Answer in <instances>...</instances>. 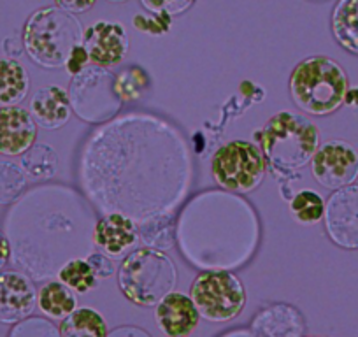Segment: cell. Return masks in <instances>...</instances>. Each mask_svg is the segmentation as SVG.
Masks as SVG:
<instances>
[{"label": "cell", "instance_id": "cell-1", "mask_svg": "<svg viewBox=\"0 0 358 337\" xmlns=\"http://www.w3.org/2000/svg\"><path fill=\"white\" fill-rule=\"evenodd\" d=\"M288 88L301 111L329 116L344 104L350 83L343 65L325 55H315L299 62L292 71Z\"/></svg>", "mask_w": 358, "mask_h": 337}, {"label": "cell", "instance_id": "cell-2", "mask_svg": "<svg viewBox=\"0 0 358 337\" xmlns=\"http://www.w3.org/2000/svg\"><path fill=\"white\" fill-rule=\"evenodd\" d=\"M262 153L276 174H290L313 160L320 148V132L306 116L281 111L258 134Z\"/></svg>", "mask_w": 358, "mask_h": 337}, {"label": "cell", "instance_id": "cell-3", "mask_svg": "<svg viewBox=\"0 0 358 337\" xmlns=\"http://www.w3.org/2000/svg\"><path fill=\"white\" fill-rule=\"evenodd\" d=\"M81 43V23L60 8L37 9L23 27V48L30 60L44 69L65 67Z\"/></svg>", "mask_w": 358, "mask_h": 337}, {"label": "cell", "instance_id": "cell-4", "mask_svg": "<svg viewBox=\"0 0 358 337\" xmlns=\"http://www.w3.org/2000/svg\"><path fill=\"white\" fill-rule=\"evenodd\" d=\"M172 259L155 248H137L127 255L118 271V287L132 304L157 306L176 287Z\"/></svg>", "mask_w": 358, "mask_h": 337}, {"label": "cell", "instance_id": "cell-5", "mask_svg": "<svg viewBox=\"0 0 358 337\" xmlns=\"http://www.w3.org/2000/svg\"><path fill=\"white\" fill-rule=\"evenodd\" d=\"M265 173L267 160L260 148L251 141H229L213 155V180L223 190L248 194L262 183Z\"/></svg>", "mask_w": 358, "mask_h": 337}, {"label": "cell", "instance_id": "cell-6", "mask_svg": "<svg viewBox=\"0 0 358 337\" xmlns=\"http://www.w3.org/2000/svg\"><path fill=\"white\" fill-rule=\"evenodd\" d=\"M190 299L199 315L213 323L237 318L246 304V292L239 278L227 271H206L194 280Z\"/></svg>", "mask_w": 358, "mask_h": 337}, {"label": "cell", "instance_id": "cell-7", "mask_svg": "<svg viewBox=\"0 0 358 337\" xmlns=\"http://www.w3.org/2000/svg\"><path fill=\"white\" fill-rule=\"evenodd\" d=\"M69 101L76 115L86 122L111 118L122 106L116 94V76L102 67H86L72 78Z\"/></svg>", "mask_w": 358, "mask_h": 337}, {"label": "cell", "instance_id": "cell-8", "mask_svg": "<svg viewBox=\"0 0 358 337\" xmlns=\"http://www.w3.org/2000/svg\"><path fill=\"white\" fill-rule=\"evenodd\" d=\"M315 180L327 190H341L358 178V153L346 141H327L311 160Z\"/></svg>", "mask_w": 358, "mask_h": 337}, {"label": "cell", "instance_id": "cell-9", "mask_svg": "<svg viewBox=\"0 0 358 337\" xmlns=\"http://www.w3.org/2000/svg\"><path fill=\"white\" fill-rule=\"evenodd\" d=\"M325 229L343 250H358V185L336 190L325 204Z\"/></svg>", "mask_w": 358, "mask_h": 337}, {"label": "cell", "instance_id": "cell-10", "mask_svg": "<svg viewBox=\"0 0 358 337\" xmlns=\"http://www.w3.org/2000/svg\"><path fill=\"white\" fill-rule=\"evenodd\" d=\"M129 34L120 23L97 22L83 32V48L95 67H115L129 53Z\"/></svg>", "mask_w": 358, "mask_h": 337}, {"label": "cell", "instance_id": "cell-11", "mask_svg": "<svg viewBox=\"0 0 358 337\" xmlns=\"http://www.w3.org/2000/svg\"><path fill=\"white\" fill-rule=\"evenodd\" d=\"M37 306V290L32 281L16 271L0 273V323H20Z\"/></svg>", "mask_w": 358, "mask_h": 337}, {"label": "cell", "instance_id": "cell-12", "mask_svg": "<svg viewBox=\"0 0 358 337\" xmlns=\"http://www.w3.org/2000/svg\"><path fill=\"white\" fill-rule=\"evenodd\" d=\"M37 123L20 106L0 109V155L20 157L36 144Z\"/></svg>", "mask_w": 358, "mask_h": 337}, {"label": "cell", "instance_id": "cell-13", "mask_svg": "<svg viewBox=\"0 0 358 337\" xmlns=\"http://www.w3.org/2000/svg\"><path fill=\"white\" fill-rule=\"evenodd\" d=\"M155 320L160 332L167 337H188L197 329L201 315L188 295L172 292L157 304Z\"/></svg>", "mask_w": 358, "mask_h": 337}, {"label": "cell", "instance_id": "cell-14", "mask_svg": "<svg viewBox=\"0 0 358 337\" xmlns=\"http://www.w3.org/2000/svg\"><path fill=\"white\" fill-rule=\"evenodd\" d=\"M139 241L137 227L129 216L113 215L104 216L94 229V243L108 259H123Z\"/></svg>", "mask_w": 358, "mask_h": 337}, {"label": "cell", "instance_id": "cell-15", "mask_svg": "<svg viewBox=\"0 0 358 337\" xmlns=\"http://www.w3.org/2000/svg\"><path fill=\"white\" fill-rule=\"evenodd\" d=\"M30 115L37 127L57 130L71 120L72 108L69 95L60 87H44L30 101Z\"/></svg>", "mask_w": 358, "mask_h": 337}, {"label": "cell", "instance_id": "cell-16", "mask_svg": "<svg viewBox=\"0 0 358 337\" xmlns=\"http://www.w3.org/2000/svg\"><path fill=\"white\" fill-rule=\"evenodd\" d=\"M30 78L20 62L0 58V109L18 106L29 95Z\"/></svg>", "mask_w": 358, "mask_h": 337}, {"label": "cell", "instance_id": "cell-17", "mask_svg": "<svg viewBox=\"0 0 358 337\" xmlns=\"http://www.w3.org/2000/svg\"><path fill=\"white\" fill-rule=\"evenodd\" d=\"M37 306L51 320L64 322L72 311L78 309V297L62 281H48L37 292Z\"/></svg>", "mask_w": 358, "mask_h": 337}, {"label": "cell", "instance_id": "cell-18", "mask_svg": "<svg viewBox=\"0 0 358 337\" xmlns=\"http://www.w3.org/2000/svg\"><path fill=\"white\" fill-rule=\"evenodd\" d=\"M332 34L350 53L358 55V0H339L332 13Z\"/></svg>", "mask_w": 358, "mask_h": 337}, {"label": "cell", "instance_id": "cell-19", "mask_svg": "<svg viewBox=\"0 0 358 337\" xmlns=\"http://www.w3.org/2000/svg\"><path fill=\"white\" fill-rule=\"evenodd\" d=\"M60 337H108V323L95 309L78 308L62 322Z\"/></svg>", "mask_w": 358, "mask_h": 337}, {"label": "cell", "instance_id": "cell-20", "mask_svg": "<svg viewBox=\"0 0 358 337\" xmlns=\"http://www.w3.org/2000/svg\"><path fill=\"white\" fill-rule=\"evenodd\" d=\"M22 165L29 176L36 180H48L57 174V151L48 144H34L25 155H22Z\"/></svg>", "mask_w": 358, "mask_h": 337}, {"label": "cell", "instance_id": "cell-21", "mask_svg": "<svg viewBox=\"0 0 358 337\" xmlns=\"http://www.w3.org/2000/svg\"><path fill=\"white\" fill-rule=\"evenodd\" d=\"M58 280L67 285L76 294H86L97 287V276L88 264V260L72 259L58 271Z\"/></svg>", "mask_w": 358, "mask_h": 337}, {"label": "cell", "instance_id": "cell-22", "mask_svg": "<svg viewBox=\"0 0 358 337\" xmlns=\"http://www.w3.org/2000/svg\"><path fill=\"white\" fill-rule=\"evenodd\" d=\"M292 216L302 225L318 223L325 215V202L322 195L313 190H302L292 199L290 202Z\"/></svg>", "mask_w": 358, "mask_h": 337}, {"label": "cell", "instance_id": "cell-23", "mask_svg": "<svg viewBox=\"0 0 358 337\" xmlns=\"http://www.w3.org/2000/svg\"><path fill=\"white\" fill-rule=\"evenodd\" d=\"M141 237L150 246L169 250L174 244V227L171 216H157L150 218L141 225Z\"/></svg>", "mask_w": 358, "mask_h": 337}, {"label": "cell", "instance_id": "cell-24", "mask_svg": "<svg viewBox=\"0 0 358 337\" xmlns=\"http://www.w3.org/2000/svg\"><path fill=\"white\" fill-rule=\"evenodd\" d=\"M148 74L141 67H129L125 72L116 76V94L122 102L137 101L143 97L148 88Z\"/></svg>", "mask_w": 358, "mask_h": 337}, {"label": "cell", "instance_id": "cell-25", "mask_svg": "<svg viewBox=\"0 0 358 337\" xmlns=\"http://www.w3.org/2000/svg\"><path fill=\"white\" fill-rule=\"evenodd\" d=\"M25 173L16 164H0V204H11L25 188Z\"/></svg>", "mask_w": 358, "mask_h": 337}, {"label": "cell", "instance_id": "cell-26", "mask_svg": "<svg viewBox=\"0 0 358 337\" xmlns=\"http://www.w3.org/2000/svg\"><path fill=\"white\" fill-rule=\"evenodd\" d=\"M9 337H60L58 330L48 320H23L9 334Z\"/></svg>", "mask_w": 358, "mask_h": 337}, {"label": "cell", "instance_id": "cell-27", "mask_svg": "<svg viewBox=\"0 0 358 337\" xmlns=\"http://www.w3.org/2000/svg\"><path fill=\"white\" fill-rule=\"evenodd\" d=\"M141 4L151 15H162L169 16V18H174V16L187 13L195 4V0H141Z\"/></svg>", "mask_w": 358, "mask_h": 337}, {"label": "cell", "instance_id": "cell-28", "mask_svg": "<svg viewBox=\"0 0 358 337\" xmlns=\"http://www.w3.org/2000/svg\"><path fill=\"white\" fill-rule=\"evenodd\" d=\"M134 27L144 34H151V36H162L171 30L172 18L162 15H136L132 20Z\"/></svg>", "mask_w": 358, "mask_h": 337}, {"label": "cell", "instance_id": "cell-29", "mask_svg": "<svg viewBox=\"0 0 358 337\" xmlns=\"http://www.w3.org/2000/svg\"><path fill=\"white\" fill-rule=\"evenodd\" d=\"M86 260H88V264L92 266V269H94L97 280H104V278H109L113 273H115V266H113V262L108 259V257L102 255V253H92Z\"/></svg>", "mask_w": 358, "mask_h": 337}, {"label": "cell", "instance_id": "cell-30", "mask_svg": "<svg viewBox=\"0 0 358 337\" xmlns=\"http://www.w3.org/2000/svg\"><path fill=\"white\" fill-rule=\"evenodd\" d=\"M88 62H90L88 53H86V50L83 48V43H81L71 53V57H69V62L65 64V69H67V71L71 72L72 76H76V74H79L81 71H85L86 65H88Z\"/></svg>", "mask_w": 358, "mask_h": 337}, {"label": "cell", "instance_id": "cell-31", "mask_svg": "<svg viewBox=\"0 0 358 337\" xmlns=\"http://www.w3.org/2000/svg\"><path fill=\"white\" fill-rule=\"evenodd\" d=\"M97 0H55L57 8L64 9L67 13H85L90 8H94Z\"/></svg>", "mask_w": 358, "mask_h": 337}, {"label": "cell", "instance_id": "cell-32", "mask_svg": "<svg viewBox=\"0 0 358 337\" xmlns=\"http://www.w3.org/2000/svg\"><path fill=\"white\" fill-rule=\"evenodd\" d=\"M108 337H150L148 332H144L143 329H136V327H120V329L113 330L111 334H108Z\"/></svg>", "mask_w": 358, "mask_h": 337}, {"label": "cell", "instance_id": "cell-33", "mask_svg": "<svg viewBox=\"0 0 358 337\" xmlns=\"http://www.w3.org/2000/svg\"><path fill=\"white\" fill-rule=\"evenodd\" d=\"M9 257H11V246H9V241L4 234L0 232V271L2 267L8 264Z\"/></svg>", "mask_w": 358, "mask_h": 337}, {"label": "cell", "instance_id": "cell-34", "mask_svg": "<svg viewBox=\"0 0 358 337\" xmlns=\"http://www.w3.org/2000/svg\"><path fill=\"white\" fill-rule=\"evenodd\" d=\"M344 104L351 106V108H358V88H348Z\"/></svg>", "mask_w": 358, "mask_h": 337}, {"label": "cell", "instance_id": "cell-35", "mask_svg": "<svg viewBox=\"0 0 358 337\" xmlns=\"http://www.w3.org/2000/svg\"><path fill=\"white\" fill-rule=\"evenodd\" d=\"M108 2H113V4H122V2H127V0H108Z\"/></svg>", "mask_w": 358, "mask_h": 337}]
</instances>
